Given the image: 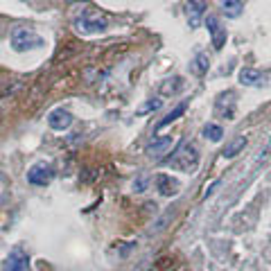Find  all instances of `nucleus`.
<instances>
[{"label":"nucleus","mask_w":271,"mask_h":271,"mask_svg":"<svg viewBox=\"0 0 271 271\" xmlns=\"http://www.w3.org/2000/svg\"><path fill=\"white\" fill-rule=\"evenodd\" d=\"M165 165H170L172 170L177 172H185V174H192L194 170L199 168V152L192 143H181L177 147V152L172 154L170 158H165Z\"/></svg>","instance_id":"f257e3e1"},{"label":"nucleus","mask_w":271,"mask_h":271,"mask_svg":"<svg viewBox=\"0 0 271 271\" xmlns=\"http://www.w3.org/2000/svg\"><path fill=\"white\" fill-rule=\"evenodd\" d=\"M43 45V39H41L36 32L27 30V27H16L11 32V48L16 52H25V50H34Z\"/></svg>","instance_id":"f03ea898"},{"label":"nucleus","mask_w":271,"mask_h":271,"mask_svg":"<svg viewBox=\"0 0 271 271\" xmlns=\"http://www.w3.org/2000/svg\"><path fill=\"white\" fill-rule=\"evenodd\" d=\"M75 27H77V32H82V34H99V32H104L108 27V20L99 14H89V11H86L82 18L75 20Z\"/></svg>","instance_id":"7ed1b4c3"},{"label":"nucleus","mask_w":271,"mask_h":271,"mask_svg":"<svg viewBox=\"0 0 271 271\" xmlns=\"http://www.w3.org/2000/svg\"><path fill=\"white\" fill-rule=\"evenodd\" d=\"M52 179H54V170H52V165L45 161L34 163V165L27 170V181H30L32 185H48Z\"/></svg>","instance_id":"20e7f679"},{"label":"nucleus","mask_w":271,"mask_h":271,"mask_svg":"<svg viewBox=\"0 0 271 271\" xmlns=\"http://www.w3.org/2000/svg\"><path fill=\"white\" fill-rule=\"evenodd\" d=\"M206 27H208V32H210V39H212L215 50H222L224 43H226V39H228L226 27L219 23V18H217V16H208V18H206Z\"/></svg>","instance_id":"39448f33"},{"label":"nucleus","mask_w":271,"mask_h":271,"mask_svg":"<svg viewBox=\"0 0 271 271\" xmlns=\"http://www.w3.org/2000/svg\"><path fill=\"white\" fill-rule=\"evenodd\" d=\"M172 149V136H158L147 145V156L154 161H165V154Z\"/></svg>","instance_id":"423d86ee"},{"label":"nucleus","mask_w":271,"mask_h":271,"mask_svg":"<svg viewBox=\"0 0 271 271\" xmlns=\"http://www.w3.org/2000/svg\"><path fill=\"white\" fill-rule=\"evenodd\" d=\"M27 269H30V258H27V253L20 247H16L14 251L7 256L2 271H27Z\"/></svg>","instance_id":"0eeeda50"},{"label":"nucleus","mask_w":271,"mask_h":271,"mask_svg":"<svg viewBox=\"0 0 271 271\" xmlns=\"http://www.w3.org/2000/svg\"><path fill=\"white\" fill-rule=\"evenodd\" d=\"M48 124L54 131H66L73 124V113L66 111V108H52L48 113Z\"/></svg>","instance_id":"6e6552de"},{"label":"nucleus","mask_w":271,"mask_h":271,"mask_svg":"<svg viewBox=\"0 0 271 271\" xmlns=\"http://www.w3.org/2000/svg\"><path fill=\"white\" fill-rule=\"evenodd\" d=\"M215 111H217V115L233 118V115H235V93H233V90H226V93L219 95L215 102Z\"/></svg>","instance_id":"1a4fd4ad"},{"label":"nucleus","mask_w":271,"mask_h":271,"mask_svg":"<svg viewBox=\"0 0 271 271\" xmlns=\"http://www.w3.org/2000/svg\"><path fill=\"white\" fill-rule=\"evenodd\" d=\"M203 11H206V0H187V18H190V27H199Z\"/></svg>","instance_id":"9d476101"},{"label":"nucleus","mask_w":271,"mask_h":271,"mask_svg":"<svg viewBox=\"0 0 271 271\" xmlns=\"http://www.w3.org/2000/svg\"><path fill=\"white\" fill-rule=\"evenodd\" d=\"M267 82V75H262L260 70L253 68H242L240 70V84L244 86H262Z\"/></svg>","instance_id":"9b49d317"},{"label":"nucleus","mask_w":271,"mask_h":271,"mask_svg":"<svg viewBox=\"0 0 271 271\" xmlns=\"http://www.w3.org/2000/svg\"><path fill=\"white\" fill-rule=\"evenodd\" d=\"M156 185H158V192H161L163 197H172V194L179 192V183L174 181L172 177H168V174H158Z\"/></svg>","instance_id":"f8f14e48"},{"label":"nucleus","mask_w":271,"mask_h":271,"mask_svg":"<svg viewBox=\"0 0 271 271\" xmlns=\"http://www.w3.org/2000/svg\"><path fill=\"white\" fill-rule=\"evenodd\" d=\"M183 86H185V82L181 77H170L161 84V95H177L183 90Z\"/></svg>","instance_id":"ddd939ff"},{"label":"nucleus","mask_w":271,"mask_h":271,"mask_svg":"<svg viewBox=\"0 0 271 271\" xmlns=\"http://www.w3.org/2000/svg\"><path fill=\"white\" fill-rule=\"evenodd\" d=\"M244 147H247V138H244V136H237V138H233L231 143L224 147L222 156H224V158H235Z\"/></svg>","instance_id":"4468645a"},{"label":"nucleus","mask_w":271,"mask_h":271,"mask_svg":"<svg viewBox=\"0 0 271 271\" xmlns=\"http://www.w3.org/2000/svg\"><path fill=\"white\" fill-rule=\"evenodd\" d=\"M185 108H187V102H181V104H177V106H174L172 111H170V113L165 115V118H163L161 122L156 124V129H163V127H168V124H172L174 120H179V118H181L183 113H185Z\"/></svg>","instance_id":"2eb2a0df"},{"label":"nucleus","mask_w":271,"mask_h":271,"mask_svg":"<svg viewBox=\"0 0 271 271\" xmlns=\"http://www.w3.org/2000/svg\"><path fill=\"white\" fill-rule=\"evenodd\" d=\"M222 9L228 18H237V16L244 11V2L242 0H224L222 2Z\"/></svg>","instance_id":"dca6fc26"},{"label":"nucleus","mask_w":271,"mask_h":271,"mask_svg":"<svg viewBox=\"0 0 271 271\" xmlns=\"http://www.w3.org/2000/svg\"><path fill=\"white\" fill-rule=\"evenodd\" d=\"M222 136H224V129L219 127V124H206V127H203V138L212 140V143H219Z\"/></svg>","instance_id":"f3484780"},{"label":"nucleus","mask_w":271,"mask_h":271,"mask_svg":"<svg viewBox=\"0 0 271 271\" xmlns=\"http://www.w3.org/2000/svg\"><path fill=\"white\" fill-rule=\"evenodd\" d=\"M208 66H210V59H208V54L206 52H199L197 57H194V61H192V70L197 75H203L208 70Z\"/></svg>","instance_id":"a211bd4d"},{"label":"nucleus","mask_w":271,"mask_h":271,"mask_svg":"<svg viewBox=\"0 0 271 271\" xmlns=\"http://www.w3.org/2000/svg\"><path fill=\"white\" fill-rule=\"evenodd\" d=\"M161 104H163V99H149V102H145L143 106H138V111H136V113L145 115V113H149V111H158V108H161Z\"/></svg>","instance_id":"6ab92c4d"}]
</instances>
